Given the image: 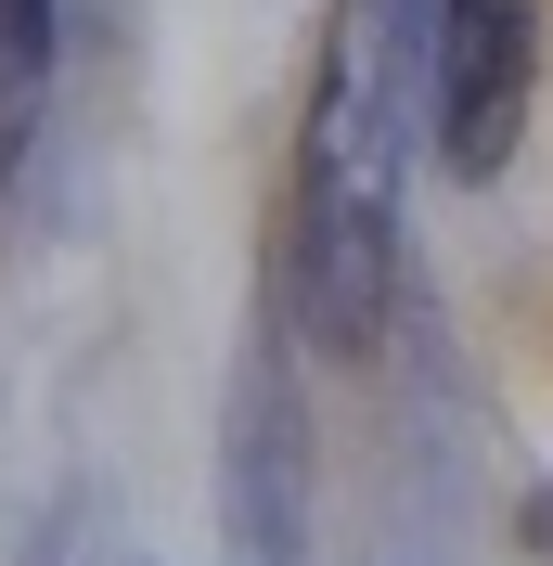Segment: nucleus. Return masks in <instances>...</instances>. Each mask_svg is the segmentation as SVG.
<instances>
[{
	"mask_svg": "<svg viewBox=\"0 0 553 566\" xmlns=\"http://www.w3.org/2000/svg\"><path fill=\"white\" fill-rule=\"evenodd\" d=\"M425 77L413 0H335L283 193V310L322 360H361L399 310V91Z\"/></svg>",
	"mask_w": 553,
	"mask_h": 566,
	"instance_id": "1",
	"label": "nucleus"
},
{
	"mask_svg": "<svg viewBox=\"0 0 553 566\" xmlns=\"http://www.w3.org/2000/svg\"><path fill=\"white\" fill-rule=\"evenodd\" d=\"M541 116V13L528 0H425V142L463 193L515 168Z\"/></svg>",
	"mask_w": 553,
	"mask_h": 566,
	"instance_id": "2",
	"label": "nucleus"
},
{
	"mask_svg": "<svg viewBox=\"0 0 553 566\" xmlns=\"http://www.w3.org/2000/svg\"><path fill=\"white\" fill-rule=\"evenodd\" d=\"M283 322H296V310H283ZM283 322L244 335L232 412H219V554H232V566H310V412H296Z\"/></svg>",
	"mask_w": 553,
	"mask_h": 566,
	"instance_id": "3",
	"label": "nucleus"
},
{
	"mask_svg": "<svg viewBox=\"0 0 553 566\" xmlns=\"http://www.w3.org/2000/svg\"><path fill=\"white\" fill-rule=\"evenodd\" d=\"M52 77H65V0H0V193H13L27 155H39Z\"/></svg>",
	"mask_w": 553,
	"mask_h": 566,
	"instance_id": "4",
	"label": "nucleus"
},
{
	"mask_svg": "<svg viewBox=\"0 0 553 566\" xmlns=\"http://www.w3.org/2000/svg\"><path fill=\"white\" fill-rule=\"evenodd\" d=\"M39 566H52V554H39Z\"/></svg>",
	"mask_w": 553,
	"mask_h": 566,
	"instance_id": "5",
	"label": "nucleus"
}]
</instances>
